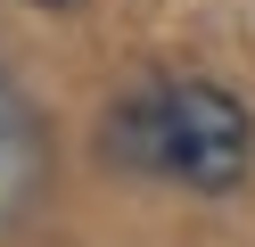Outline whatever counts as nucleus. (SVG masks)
<instances>
[{
  "label": "nucleus",
  "instance_id": "f03ea898",
  "mask_svg": "<svg viewBox=\"0 0 255 247\" xmlns=\"http://www.w3.org/2000/svg\"><path fill=\"white\" fill-rule=\"evenodd\" d=\"M33 173H41V140H33V107H25L8 82H0V214H17L33 198Z\"/></svg>",
  "mask_w": 255,
  "mask_h": 247
},
{
  "label": "nucleus",
  "instance_id": "f257e3e1",
  "mask_svg": "<svg viewBox=\"0 0 255 247\" xmlns=\"http://www.w3.org/2000/svg\"><path fill=\"white\" fill-rule=\"evenodd\" d=\"M116 148L140 173H165V181H181V190L222 198V190H239L247 165H255V124L214 82H165V91L132 99V107L116 115Z\"/></svg>",
  "mask_w": 255,
  "mask_h": 247
},
{
  "label": "nucleus",
  "instance_id": "7ed1b4c3",
  "mask_svg": "<svg viewBox=\"0 0 255 247\" xmlns=\"http://www.w3.org/2000/svg\"><path fill=\"white\" fill-rule=\"evenodd\" d=\"M33 8H74V0H33Z\"/></svg>",
  "mask_w": 255,
  "mask_h": 247
}]
</instances>
